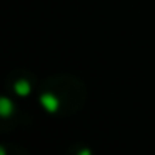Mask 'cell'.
Returning <instances> with one entry per match:
<instances>
[{
	"label": "cell",
	"instance_id": "6da1fadb",
	"mask_svg": "<svg viewBox=\"0 0 155 155\" xmlns=\"http://www.w3.org/2000/svg\"><path fill=\"white\" fill-rule=\"evenodd\" d=\"M87 97L85 82L72 74L50 75L38 85V102L52 117L65 118L78 114L87 104Z\"/></svg>",
	"mask_w": 155,
	"mask_h": 155
},
{
	"label": "cell",
	"instance_id": "7a4b0ae2",
	"mask_svg": "<svg viewBox=\"0 0 155 155\" xmlns=\"http://www.w3.org/2000/svg\"><path fill=\"white\" fill-rule=\"evenodd\" d=\"M37 85V78L27 68H15L5 78V88L15 97H25L32 94Z\"/></svg>",
	"mask_w": 155,
	"mask_h": 155
}]
</instances>
